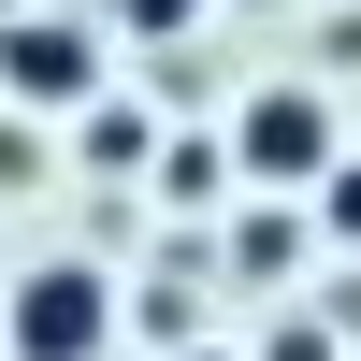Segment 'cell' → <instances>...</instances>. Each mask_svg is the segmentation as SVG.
Returning <instances> with one entry per match:
<instances>
[{"label":"cell","instance_id":"obj_7","mask_svg":"<svg viewBox=\"0 0 361 361\" xmlns=\"http://www.w3.org/2000/svg\"><path fill=\"white\" fill-rule=\"evenodd\" d=\"M188 361H231V347H188Z\"/></svg>","mask_w":361,"mask_h":361},{"label":"cell","instance_id":"obj_4","mask_svg":"<svg viewBox=\"0 0 361 361\" xmlns=\"http://www.w3.org/2000/svg\"><path fill=\"white\" fill-rule=\"evenodd\" d=\"M202 0H116V29H188Z\"/></svg>","mask_w":361,"mask_h":361},{"label":"cell","instance_id":"obj_3","mask_svg":"<svg viewBox=\"0 0 361 361\" xmlns=\"http://www.w3.org/2000/svg\"><path fill=\"white\" fill-rule=\"evenodd\" d=\"M87 73H102V44H87L73 15H15L0 29V87H15V102H87Z\"/></svg>","mask_w":361,"mask_h":361},{"label":"cell","instance_id":"obj_5","mask_svg":"<svg viewBox=\"0 0 361 361\" xmlns=\"http://www.w3.org/2000/svg\"><path fill=\"white\" fill-rule=\"evenodd\" d=\"M318 202H333V231L361 246V173H318Z\"/></svg>","mask_w":361,"mask_h":361},{"label":"cell","instance_id":"obj_2","mask_svg":"<svg viewBox=\"0 0 361 361\" xmlns=\"http://www.w3.org/2000/svg\"><path fill=\"white\" fill-rule=\"evenodd\" d=\"M231 159H246V188H304V173H333V102H318V87H260V102L231 116Z\"/></svg>","mask_w":361,"mask_h":361},{"label":"cell","instance_id":"obj_1","mask_svg":"<svg viewBox=\"0 0 361 361\" xmlns=\"http://www.w3.org/2000/svg\"><path fill=\"white\" fill-rule=\"evenodd\" d=\"M116 333V289L87 275V260H44V275H15V304H0V361H102Z\"/></svg>","mask_w":361,"mask_h":361},{"label":"cell","instance_id":"obj_6","mask_svg":"<svg viewBox=\"0 0 361 361\" xmlns=\"http://www.w3.org/2000/svg\"><path fill=\"white\" fill-rule=\"evenodd\" d=\"M260 361H333V333H318V318H289V333L260 347Z\"/></svg>","mask_w":361,"mask_h":361}]
</instances>
